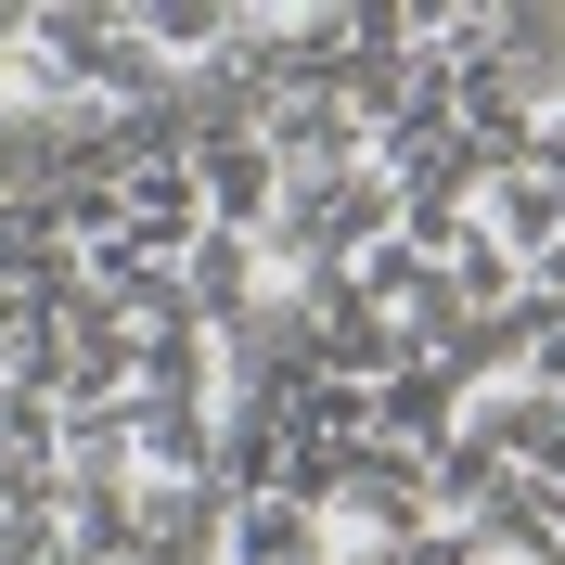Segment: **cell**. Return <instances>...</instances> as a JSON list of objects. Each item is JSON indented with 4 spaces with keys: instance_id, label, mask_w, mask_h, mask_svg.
<instances>
[{
    "instance_id": "cell-1",
    "label": "cell",
    "mask_w": 565,
    "mask_h": 565,
    "mask_svg": "<svg viewBox=\"0 0 565 565\" xmlns=\"http://www.w3.org/2000/svg\"><path fill=\"white\" fill-rule=\"evenodd\" d=\"M373 245H398V180L386 168H334V180H296L282 193V232H270L282 282H334Z\"/></svg>"
},
{
    "instance_id": "cell-6",
    "label": "cell",
    "mask_w": 565,
    "mask_h": 565,
    "mask_svg": "<svg viewBox=\"0 0 565 565\" xmlns=\"http://www.w3.org/2000/svg\"><path fill=\"white\" fill-rule=\"evenodd\" d=\"M462 437H476L489 462H514V476H540L553 437H565V398L527 386V373H514V386H476V398H462Z\"/></svg>"
},
{
    "instance_id": "cell-10",
    "label": "cell",
    "mask_w": 565,
    "mask_h": 565,
    "mask_svg": "<svg viewBox=\"0 0 565 565\" xmlns=\"http://www.w3.org/2000/svg\"><path fill=\"white\" fill-rule=\"evenodd\" d=\"M527 386L565 398V296H527Z\"/></svg>"
},
{
    "instance_id": "cell-2",
    "label": "cell",
    "mask_w": 565,
    "mask_h": 565,
    "mask_svg": "<svg viewBox=\"0 0 565 565\" xmlns=\"http://www.w3.org/2000/svg\"><path fill=\"white\" fill-rule=\"evenodd\" d=\"M462 398H476V373H462V360H398L386 386H373V437L437 462V450L462 437Z\"/></svg>"
},
{
    "instance_id": "cell-4",
    "label": "cell",
    "mask_w": 565,
    "mask_h": 565,
    "mask_svg": "<svg viewBox=\"0 0 565 565\" xmlns=\"http://www.w3.org/2000/svg\"><path fill=\"white\" fill-rule=\"evenodd\" d=\"M180 282H193V321L206 334H232V321H257L282 296V257L257 245V232H206V245L180 257Z\"/></svg>"
},
{
    "instance_id": "cell-8",
    "label": "cell",
    "mask_w": 565,
    "mask_h": 565,
    "mask_svg": "<svg viewBox=\"0 0 565 565\" xmlns=\"http://www.w3.org/2000/svg\"><path fill=\"white\" fill-rule=\"evenodd\" d=\"M65 476L129 489V476H141V398H77V412H65Z\"/></svg>"
},
{
    "instance_id": "cell-5",
    "label": "cell",
    "mask_w": 565,
    "mask_h": 565,
    "mask_svg": "<svg viewBox=\"0 0 565 565\" xmlns=\"http://www.w3.org/2000/svg\"><path fill=\"white\" fill-rule=\"evenodd\" d=\"M476 232H489L514 270H540V257L565 245V193H553V168H527V154H514V168H489V193H476Z\"/></svg>"
},
{
    "instance_id": "cell-7",
    "label": "cell",
    "mask_w": 565,
    "mask_h": 565,
    "mask_svg": "<svg viewBox=\"0 0 565 565\" xmlns=\"http://www.w3.org/2000/svg\"><path fill=\"white\" fill-rule=\"evenodd\" d=\"M232 26H245V0H129V39L168 77H206L218 52H232Z\"/></svg>"
},
{
    "instance_id": "cell-3",
    "label": "cell",
    "mask_w": 565,
    "mask_h": 565,
    "mask_svg": "<svg viewBox=\"0 0 565 565\" xmlns=\"http://www.w3.org/2000/svg\"><path fill=\"white\" fill-rule=\"evenodd\" d=\"M193 180H206V232H257V245L282 232V193H296L270 141H193Z\"/></svg>"
},
{
    "instance_id": "cell-11",
    "label": "cell",
    "mask_w": 565,
    "mask_h": 565,
    "mask_svg": "<svg viewBox=\"0 0 565 565\" xmlns=\"http://www.w3.org/2000/svg\"><path fill=\"white\" fill-rule=\"evenodd\" d=\"M476 565H501V553H476Z\"/></svg>"
},
{
    "instance_id": "cell-9",
    "label": "cell",
    "mask_w": 565,
    "mask_h": 565,
    "mask_svg": "<svg viewBox=\"0 0 565 565\" xmlns=\"http://www.w3.org/2000/svg\"><path fill=\"white\" fill-rule=\"evenodd\" d=\"M348 282H360V296H373V309H386V321H412L424 296H437V257H424L412 232H398V245H373V257H360Z\"/></svg>"
}]
</instances>
